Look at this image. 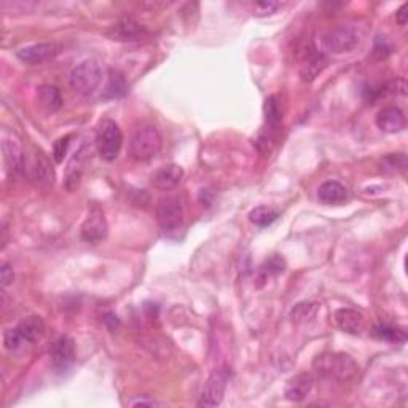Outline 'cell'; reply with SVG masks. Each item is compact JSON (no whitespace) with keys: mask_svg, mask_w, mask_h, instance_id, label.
I'll return each mask as SVG.
<instances>
[{"mask_svg":"<svg viewBox=\"0 0 408 408\" xmlns=\"http://www.w3.org/2000/svg\"><path fill=\"white\" fill-rule=\"evenodd\" d=\"M70 139H72V136L69 134V136H64V138L57 139V140L55 142V145H53V157H55V160L57 161V163H61V161L64 160V157H66L70 142H72Z\"/></svg>","mask_w":408,"mask_h":408,"instance_id":"30","label":"cell"},{"mask_svg":"<svg viewBox=\"0 0 408 408\" xmlns=\"http://www.w3.org/2000/svg\"><path fill=\"white\" fill-rule=\"evenodd\" d=\"M24 343H35L45 335V322L40 316H28L16 326Z\"/></svg>","mask_w":408,"mask_h":408,"instance_id":"19","label":"cell"},{"mask_svg":"<svg viewBox=\"0 0 408 408\" xmlns=\"http://www.w3.org/2000/svg\"><path fill=\"white\" fill-rule=\"evenodd\" d=\"M38 102L48 110V112H56L62 107V96L60 88L55 85H42L37 92Z\"/></svg>","mask_w":408,"mask_h":408,"instance_id":"21","label":"cell"},{"mask_svg":"<svg viewBox=\"0 0 408 408\" xmlns=\"http://www.w3.org/2000/svg\"><path fill=\"white\" fill-rule=\"evenodd\" d=\"M0 280H2V287H9L15 280V271L10 267V263L4 262L2 268H0Z\"/></svg>","mask_w":408,"mask_h":408,"instance_id":"32","label":"cell"},{"mask_svg":"<svg viewBox=\"0 0 408 408\" xmlns=\"http://www.w3.org/2000/svg\"><path fill=\"white\" fill-rule=\"evenodd\" d=\"M280 9H282V4L275 2V0H265V2H257L254 5V11L257 16L273 15V13H276Z\"/></svg>","mask_w":408,"mask_h":408,"instance_id":"29","label":"cell"},{"mask_svg":"<svg viewBox=\"0 0 408 408\" xmlns=\"http://www.w3.org/2000/svg\"><path fill=\"white\" fill-rule=\"evenodd\" d=\"M163 145V138L153 125H142L134 129L129 139V157L139 163L150 161L158 155Z\"/></svg>","mask_w":408,"mask_h":408,"instance_id":"2","label":"cell"},{"mask_svg":"<svg viewBox=\"0 0 408 408\" xmlns=\"http://www.w3.org/2000/svg\"><path fill=\"white\" fill-rule=\"evenodd\" d=\"M375 336L380 340H386L391 343H404L407 340L405 330L392 326H378L375 327Z\"/></svg>","mask_w":408,"mask_h":408,"instance_id":"26","label":"cell"},{"mask_svg":"<svg viewBox=\"0 0 408 408\" xmlns=\"http://www.w3.org/2000/svg\"><path fill=\"white\" fill-rule=\"evenodd\" d=\"M104 70L98 60H85L72 69L69 75L70 87L75 93L88 96L94 93L102 83Z\"/></svg>","mask_w":408,"mask_h":408,"instance_id":"3","label":"cell"},{"mask_svg":"<svg viewBox=\"0 0 408 408\" xmlns=\"http://www.w3.org/2000/svg\"><path fill=\"white\" fill-rule=\"evenodd\" d=\"M51 365L56 373H66L75 362V343L70 336L62 335L51 346Z\"/></svg>","mask_w":408,"mask_h":408,"instance_id":"7","label":"cell"},{"mask_svg":"<svg viewBox=\"0 0 408 408\" xmlns=\"http://www.w3.org/2000/svg\"><path fill=\"white\" fill-rule=\"evenodd\" d=\"M407 125L405 114L396 106L381 109L377 115V126L383 133L396 134L400 133Z\"/></svg>","mask_w":408,"mask_h":408,"instance_id":"14","label":"cell"},{"mask_svg":"<svg viewBox=\"0 0 408 408\" xmlns=\"http://www.w3.org/2000/svg\"><path fill=\"white\" fill-rule=\"evenodd\" d=\"M348 189L343 184L336 182V180H326V182L319 185L317 189V198L322 204L327 206H336L345 203L348 199Z\"/></svg>","mask_w":408,"mask_h":408,"instance_id":"18","label":"cell"},{"mask_svg":"<svg viewBox=\"0 0 408 408\" xmlns=\"http://www.w3.org/2000/svg\"><path fill=\"white\" fill-rule=\"evenodd\" d=\"M16 55L26 64H43L57 55V47L55 43H35L19 48Z\"/></svg>","mask_w":408,"mask_h":408,"instance_id":"12","label":"cell"},{"mask_svg":"<svg viewBox=\"0 0 408 408\" xmlns=\"http://www.w3.org/2000/svg\"><path fill=\"white\" fill-rule=\"evenodd\" d=\"M280 217V212L270 206H257L249 212V220L257 226H268Z\"/></svg>","mask_w":408,"mask_h":408,"instance_id":"22","label":"cell"},{"mask_svg":"<svg viewBox=\"0 0 408 408\" xmlns=\"http://www.w3.org/2000/svg\"><path fill=\"white\" fill-rule=\"evenodd\" d=\"M265 118L270 126H277L281 121V107L276 96H271L265 102Z\"/></svg>","mask_w":408,"mask_h":408,"instance_id":"27","label":"cell"},{"mask_svg":"<svg viewBox=\"0 0 408 408\" xmlns=\"http://www.w3.org/2000/svg\"><path fill=\"white\" fill-rule=\"evenodd\" d=\"M335 322L340 330L349 335H359L364 330V316L353 308H340L335 313Z\"/></svg>","mask_w":408,"mask_h":408,"instance_id":"16","label":"cell"},{"mask_svg":"<svg viewBox=\"0 0 408 408\" xmlns=\"http://www.w3.org/2000/svg\"><path fill=\"white\" fill-rule=\"evenodd\" d=\"M24 345V340L21 333L18 332V329H9L4 335V346L5 349H9V351H18L19 348Z\"/></svg>","mask_w":408,"mask_h":408,"instance_id":"28","label":"cell"},{"mask_svg":"<svg viewBox=\"0 0 408 408\" xmlns=\"http://www.w3.org/2000/svg\"><path fill=\"white\" fill-rule=\"evenodd\" d=\"M284 268H286V263H284V260L280 255L271 257L270 260H267V263H265V267H263V270L267 271L268 275L281 273V271H284Z\"/></svg>","mask_w":408,"mask_h":408,"instance_id":"31","label":"cell"},{"mask_svg":"<svg viewBox=\"0 0 408 408\" xmlns=\"http://www.w3.org/2000/svg\"><path fill=\"white\" fill-rule=\"evenodd\" d=\"M129 405H133V407H138V405H147V407H158V405H161L158 400H155V399H147V397H140V399H138V400H133L131 404Z\"/></svg>","mask_w":408,"mask_h":408,"instance_id":"34","label":"cell"},{"mask_svg":"<svg viewBox=\"0 0 408 408\" xmlns=\"http://www.w3.org/2000/svg\"><path fill=\"white\" fill-rule=\"evenodd\" d=\"M109 226L104 212L99 207H93L82 225V238L88 243H99L107 236Z\"/></svg>","mask_w":408,"mask_h":408,"instance_id":"9","label":"cell"},{"mask_svg":"<svg viewBox=\"0 0 408 408\" xmlns=\"http://www.w3.org/2000/svg\"><path fill=\"white\" fill-rule=\"evenodd\" d=\"M360 43V34L355 28L351 26H336L330 29L326 37H324V47L327 51L335 55L349 53L354 48H358Z\"/></svg>","mask_w":408,"mask_h":408,"instance_id":"6","label":"cell"},{"mask_svg":"<svg viewBox=\"0 0 408 408\" xmlns=\"http://www.w3.org/2000/svg\"><path fill=\"white\" fill-rule=\"evenodd\" d=\"M157 220L165 235L179 233L184 226V207L177 197H165L157 204Z\"/></svg>","mask_w":408,"mask_h":408,"instance_id":"4","label":"cell"},{"mask_svg":"<svg viewBox=\"0 0 408 408\" xmlns=\"http://www.w3.org/2000/svg\"><path fill=\"white\" fill-rule=\"evenodd\" d=\"M407 10H408V4L400 5V9L397 10V13H396V19H397L399 26H405V24H407V16H408Z\"/></svg>","mask_w":408,"mask_h":408,"instance_id":"33","label":"cell"},{"mask_svg":"<svg viewBox=\"0 0 408 408\" xmlns=\"http://www.w3.org/2000/svg\"><path fill=\"white\" fill-rule=\"evenodd\" d=\"M98 152L102 160L114 161L118 157L123 147V133L114 120H102L98 131Z\"/></svg>","mask_w":408,"mask_h":408,"instance_id":"5","label":"cell"},{"mask_svg":"<svg viewBox=\"0 0 408 408\" xmlns=\"http://www.w3.org/2000/svg\"><path fill=\"white\" fill-rule=\"evenodd\" d=\"M314 378L313 375L308 372H303L295 375V377L290 378L286 385V390H284V396L290 402H302L305 400L308 394L313 390Z\"/></svg>","mask_w":408,"mask_h":408,"instance_id":"13","label":"cell"},{"mask_svg":"<svg viewBox=\"0 0 408 408\" xmlns=\"http://www.w3.org/2000/svg\"><path fill=\"white\" fill-rule=\"evenodd\" d=\"M184 179V170L179 165H166L153 172L152 184L158 190H171Z\"/></svg>","mask_w":408,"mask_h":408,"instance_id":"15","label":"cell"},{"mask_svg":"<svg viewBox=\"0 0 408 408\" xmlns=\"http://www.w3.org/2000/svg\"><path fill=\"white\" fill-rule=\"evenodd\" d=\"M317 309H319V305H317V303L302 302L299 303V305H295L292 311H290V319H292L295 324L308 322L316 316Z\"/></svg>","mask_w":408,"mask_h":408,"instance_id":"24","label":"cell"},{"mask_svg":"<svg viewBox=\"0 0 408 408\" xmlns=\"http://www.w3.org/2000/svg\"><path fill=\"white\" fill-rule=\"evenodd\" d=\"M327 66V57L319 51L311 48L307 50L303 55V60L300 64V75L303 82H313L317 75H319Z\"/></svg>","mask_w":408,"mask_h":408,"instance_id":"17","label":"cell"},{"mask_svg":"<svg viewBox=\"0 0 408 408\" xmlns=\"http://www.w3.org/2000/svg\"><path fill=\"white\" fill-rule=\"evenodd\" d=\"M126 93H128V83L125 75H123L120 70L112 69L109 74V82L102 96L106 99H118L123 98Z\"/></svg>","mask_w":408,"mask_h":408,"instance_id":"20","label":"cell"},{"mask_svg":"<svg viewBox=\"0 0 408 408\" xmlns=\"http://www.w3.org/2000/svg\"><path fill=\"white\" fill-rule=\"evenodd\" d=\"M407 167V157L404 153H391L381 161V170L386 174H400Z\"/></svg>","mask_w":408,"mask_h":408,"instance_id":"25","label":"cell"},{"mask_svg":"<svg viewBox=\"0 0 408 408\" xmlns=\"http://www.w3.org/2000/svg\"><path fill=\"white\" fill-rule=\"evenodd\" d=\"M316 373L336 383H346L358 375L359 367L349 354L345 353H326L317 355L313 362Z\"/></svg>","mask_w":408,"mask_h":408,"instance_id":"1","label":"cell"},{"mask_svg":"<svg viewBox=\"0 0 408 408\" xmlns=\"http://www.w3.org/2000/svg\"><path fill=\"white\" fill-rule=\"evenodd\" d=\"M4 148V158L6 163V170L13 177L19 176V174L26 172V161H28V155L24 153L21 145L13 139H4L2 142Z\"/></svg>","mask_w":408,"mask_h":408,"instance_id":"11","label":"cell"},{"mask_svg":"<svg viewBox=\"0 0 408 408\" xmlns=\"http://www.w3.org/2000/svg\"><path fill=\"white\" fill-rule=\"evenodd\" d=\"M226 383H228V372L216 370L204 383L199 397V405L202 407H217L222 404Z\"/></svg>","mask_w":408,"mask_h":408,"instance_id":"8","label":"cell"},{"mask_svg":"<svg viewBox=\"0 0 408 408\" xmlns=\"http://www.w3.org/2000/svg\"><path fill=\"white\" fill-rule=\"evenodd\" d=\"M116 35H118L121 40H136V38L140 37L142 29L140 24H138L131 18H121L115 26Z\"/></svg>","mask_w":408,"mask_h":408,"instance_id":"23","label":"cell"},{"mask_svg":"<svg viewBox=\"0 0 408 408\" xmlns=\"http://www.w3.org/2000/svg\"><path fill=\"white\" fill-rule=\"evenodd\" d=\"M26 172H29L31 177L35 179L37 182L47 185L53 184L55 179L53 166H51L50 160L45 157V153L42 150H35L31 157H28V161H26Z\"/></svg>","mask_w":408,"mask_h":408,"instance_id":"10","label":"cell"}]
</instances>
